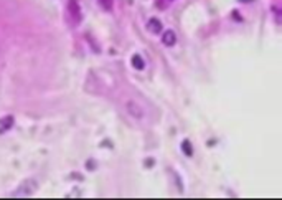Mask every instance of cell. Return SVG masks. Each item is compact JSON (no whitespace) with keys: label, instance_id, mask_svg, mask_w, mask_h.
Returning a JSON list of instances; mask_svg holds the SVG:
<instances>
[{"label":"cell","instance_id":"1","mask_svg":"<svg viewBox=\"0 0 282 200\" xmlns=\"http://www.w3.org/2000/svg\"><path fill=\"white\" fill-rule=\"evenodd\" d=\"M13 116H3V117H0V134H3V132H7L12 126H13Z\"/></svg>","mask_w":282,"mask_h":200},{"label":"cell","instance_id":"2","mask_svg":"<svg viewBox=\"0 0 282 200\" xmlns=\"http://www.w3.org/2000/svg\"><path fill=\"white\" fill-rule=\"evenodd\" d=\"M69 12H71V18H74V23H79L81 13H79V5L76 3V0L69 2Z\"/></svg>","mask_w":282,"mask_h":200},{"label":"cell","instance_id":"3","mask_svg":"<svg viewBox=\"0 0 282 200\" xmlns=\"http://www.w3.org/2000/svg\"><path fill=\"white\" fill-rule=\"evenodd\" d=\"M162 42H163V45H167V46H172V45H175V42H177V36H175V33L172 30H167V31H163Z\"/></svg>","mask_w":282,"mask_h":200},{"label":"cell","instance_id":"4","mask_svg":"<svg viewBox=\"0 0 282 200\" xmlns=\"http://www.w3.org/2000/svg\"><path fill=\"white\" fill-rule=\"evenodd\" d=\"M147 28H149V31H152V33H160V31H162V23L158 22L157 18H150L149 23H147Z\"/></svg>","mask_w":282,"mask_h":200},{"label":"cell","instance_id":"5","mask_svg":"<svg viewBox=\"0 0 282 200\" xmlns=\"http://www.w3.org/2000/svg\"><path fill=\"white\" fill-rule=\"evenodd\" d=\"M132 66L137 68V70H144L145 63H144V60H142L139 55H134V56H132Z\"/></svg>","mask_w":282,"mask_h":200},{"label":"cell","instance_id":"6","mask_svg":"<svg viewBox=\"0 0 282 200\" xmlns=\"http://www.w3.org/2000/svg\"><path fill=\"white\" fill-rule=\"evenodd\" d=\"M182 150L185 152V156H191V154H193V147H191V144H190L188 139H185L182 142Z\"/></svg>","mask_w":282,"mask_h":200},{"label":"cell","instance_id":"7","mask_svg":"<svg viewBox=\"0 0 282 200\" xmlns=\"http://www.w3.org/2000/svg\"><path fill=\"white\" fill-rule=\"evenodd\" d=\"M127 108H129V109H132V111H130V114H134V116H137V117H140V116H142V109L139 108V106H137L136 103H127Z\"/></svg>","mask_w":282,"mask_h":200},{"label":"cell","instance_id":"8","mask_svg":"<svg viewBox=\"0 0 282 200\" xmlns=\"http://www.w3.org/2000/svg\"><path fill=\"white\" fill-rule=\"evenodd\" d=\"M101 3H103V7L106 10H111L112 9V0H101Z\"/></svg>","mask_w":282,"mask_h":200}]
</instances>
